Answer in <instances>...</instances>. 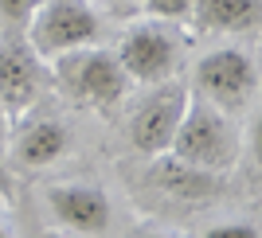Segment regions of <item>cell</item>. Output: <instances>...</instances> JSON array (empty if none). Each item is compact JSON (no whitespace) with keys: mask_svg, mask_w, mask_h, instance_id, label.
<instances>
[{"mask_svg":"<svg viewBox=\"0 0 262 238\" xmlns=\"http://www.w3.org/2000/svg\"><path fill=\"white\" fill-rule=\"evenodd\" d=\"M168 152L180 164H192L204 172H227L239 160V129L231 125L227 109H219L215 102L188 90V106L180 113Z\"/></svg>","mask_w":262,"mask_h":238,"instance_id":"6da1fadb","label":"cell"},{"mask_svg":"<svg viewBox=\"0 0 262 238\" xmlns=\"http://www.w3.org/2000/svg\"><path fill=\"white\" fill-rule=\"evenodd\" d=\"M51 63H55L59 86L90 109L110 113L121 98L129 94V75L121 70L114 51H102V47L86 43V47H75V51H67V55H55Z\"/></svg>","mask_w":262,"mask_h":238,"instance_id":"7a4b0ae2","label":"cell"},{"mask_svg":"<svg viewBox=\"0 0 262 238\" xmlns=\"http://www.w3.org/2000/svg\"><path fill=\"white\" fill-rule=\"evenodd\" d=\"M24 39L39 59H55L98 39V12L90 0H39L24 23Z\"/></svg>","mask_w":262,"mask_h":238,"instance_id":"3957f363","label":"cell"},{"mask_svg":"<svg viewBox=\"0 0 262 238\" xmlns=\"http://www.w3.org/2000/svg\"><path fill=\"white\" fill-rule=\"evenodd\" d=\"M258 90V66L239 47H215L192 66V94L215 102L219 109H247V102Z\"/></svg>","mask_w":262,"mask_h":238,"instance_id":"277c9868","label":"cell"},{"mask_svg":"<svg viewBox=\"0 0 262 238\" xmlns=\"http://www.w3.org/2000/svg\"><path fill=\"white\" fill-rule=\"evenodd\" d=\"M118 63L129 75V82H141V86L164 82L180 66V39L164 20H141L125 28L118 43Z\"/></svg>","mask_w":262,"mask_h":238,"instance_id":"5b68a950","label":"cell"},{"mask_svg":"<svg viewBox=\"0 0 262 238\" xmlns=\"http://www.w3.org/2000/svg\"><path fill=\"white\" fill-rule=\"evenodd\" d=\"M188 106V86L180 82H153V90L129 109V145L141 156H164L172 145V133L180 125V113Z\"/></svg>","mask_w":262,"mask_h":238,"instance_id":"8992f818","label":"cell"},{"mask_svg":"<svg viewBox=\"0 0 262 238\" xmlns=\"http://www.w3.org/2000/svg\"><path fill=\"white\" fill-rule=\"evenodd\" d=\"M43 90V59L32 51L24 35L0 39V109L16 117L32 106Z\"/></svg>","mask_w":262,"mask_h":238,"instance_id":"52a82bcc","label":"cell"},{"mask_svg":"<svg viewBox=\"0 0 262 238\" xmlns=\"http://www.w3.org/2000/svg\"><path fill=\"white\" fill-rule=\"evenodd\" d=\"M47 207L51 215L59 219L63 230H75V234H102L110 227V199L102 187L94 184H59L47 192Z\"/></svg>","mask_w":262,"mask_h":238,"instance_id":"ba28073f","label":"cell"},{"mask_svg":"<svg viewBox=\"0 0 262 238\" xmlns=\"http://www.w3.org/2000/svg\"><path fill=\"white\" fill-rule=\"evenodd\" d=\"M71 137H67V125H59L55 117H35L28 121L20 133H16V145H12V156L24 168H47L67 152Z\"/></svg>","mask_w":262,"mask_h":238,"instance_id":"9c48e42d","label":"cell"},{"mask_svg":"<svg viewBox=\"0 0 262 238\" xmlns=\"http://www.w3.org/2000/svg\"><path fill=\"white\" fill-rule=\"evenodd\" d=\"M188 20H192V28L215 35L251 32L258 23V0H192Z\"/></svg>","mask_w":262,"mask_h":238,"instance_id":"30bf717a","label":"cell"},{"mask_svg":"<svg viewBox=\"0 0 262 238\" xmlns=\"http://www.w3.org/2000/svg\"><path fill=\"white\" fill-rule=\"evenodd\" d=\"M161 184L168 187L172 195H192V199H204V195H215V192H219L215 172H204V168L180 164L176 156L161 168Z\"/></svg>","mask_w":262,"mask_h":238,"instance_id":"8fae6325","label":"cell"},{"mask_svg":"<svg viewBox=\"0 0 262 238\" xmlns=\"http://www.w3.org/2000/svg\"><path fill=\"white\" fill-rule=\"evenodd\" d=\"M188 8H192V0H145V12L153 16V20H188Z\"/></svg>","mask_w":262,"mask_h":238,"instance_id":"7c38bea8","label":"cell"},{"mask_svg":"<svg viewBox=\"0 0 262 238\" xmlns=\"http://www.w3.org/2000/svg\"><path fill=\"white\" fill-rule=\"evenodd\" d=\"M35 8H39V0H0V20L12 28H24Z\"/></svg>","mask_w":262,"mask_h":238,"instance_id":"4fadbf2b","label":"cell"},{"mask_svg":"<svg viewBox=\"0 0 262 238\" xmlns=\"http://www.w3.org/2000/svg\"><path fill=\"white\" fill-rule=\"evenodd\" d=\"M208 238H258V227H247V223H223V227H211Z\"/></svg>","mask_w":262,"mask_h":238,"instance_id":"5bb4252c","label":"cell"},{"mask_svg":"<svg viewBox=\"0 0 262 238\" xmlns=\"http://www.w3.org/2000/svg\"><path fill=\"white\" fill-rule=\"evenodd\" d=\"M4 117H8V113H4V109H0V137H4Z\"/></svg>","mask_w":262,"mask_h":238,"instance_id":"9a60e30c","label":"cell"},{"mask_svg":"<svg viewBox=\"0 0 262 238\" xmlns=\"http://www.w3.org/2000/svg\"><path fill=\"white\" fill-rule=\"evenodd\" d=\"M0 238H4V223H0Z\"/></svg>","mask_w":262,"mask_h":238,"instance_id":"2e32d148","label":"cell"}]
</instances>
